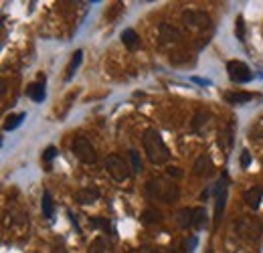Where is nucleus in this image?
Instances as JSON below:
<instances>
[{"label":"nucleus","mask_w":263,"mask_h":253,"mask_svg":"<svg viewBox=\"0 0 263 253\" xmlns=\"http://www.w3.org/2000/svg\"><path fill=\"white\" fill-rule=\"evenodd\" d=\"M227 73H229L231 81H235V83H247V81L253 79L251 69L243 61H237V59H233V61L227 63Z\"/></svg>","instance_id":"423d86ee"},{"label":"nucleus","mask_w":263,"mask_h":253,"mask_svg":"<svg viewBox=\"0 0 263 253\" xmlns=\"http://www.w3.org/2000/svg\"><path fill=\"white\" fill-rule=\"evenodd\" d=\"M158 31H160V41L166 43V45H170V43H179V41L183 39L181 31H179L177 27L168 25V23H162V25L158 27Z\"/></svg>","instance_id":"9d476101"},{"label":"nucleus","mask_w":263,"mask_h":253,"mask_svg":"<svg viewBox=\"0 0 263 253\" xmlns=\"http://www.w3.org/2000/svg\"><path fill=\"white\" fill-rule=\"evenodd\" d=\"M235 233L245 241H257L263 233V227H261L259 219H255L251 215H243L235 221Z\"/></svg>","instance_id":"7ed1b4c3"},{"label":"nucleus","mask_w":263,"mask_h":253,"mask_svg":"<svg viewBox=\"0 0 263 253\" xmlns=\"http://www.w3.org/2000/svg\"><path fill=\"white\" fill-rule=\"evenodd\" d=\"M235 35L241 43L245 41V21H243V17H237V21H235Z\"/></svg>","instance_id":"393cba45"},{"label":"nucleus","mask_w":263,"mask_h":253,"mask_svg":"<svg viewBox=\"0 0 263 253\" xmlns=\"http://www.w3.org/2000/svg\"><path fill=\"white\" fill-rule=\"evenodd\" d=\"M217 142H219L221 150H225V152L229 154V152H231V148H233V132H231L229 128H227V130H221V132H219Z\"/></svg>","instance_id":"dca6fc26"},{"label":"nucleus","mask_w":263,"mask_h":253,"mask_svg":"<svg viewBox=\"0 0 263 253\" xmlns=\"http://www.w3.org/2000/svg\"><path fill=\"white\" fill-rule=\"evenodd\" d=\"M130 158H132V168H134V171H136V173H142L144 166H142V160H140L138 150H130Z\"/></svg>","instance_id":"a878e982"},{"label":"nucleus","mask_w":263,"mask_h":253,"mask_svg":"<svg viewBox=\"0 0 263 253\" xmlns=\"http://www.w3.org/2000/svg\"><path fill=\"white\" fill-rule=\"evenodd\" d=\"M217 203H215V229L221 223L223 217V209H225V199H227V183H219L217 185Z\"/></svg>","instance_id":"6e6552de"},{"label":"nucleus","mask_w":263,"mask_h":253,"mask_svg":"<svg viewBox=\"0 0 263 253\" xmlns=\"http://www.w3.org/2000/svg\"><path fill=\"white\" fill-rule=\"evenodd\" d=\"M27 118V114L25 112H21V114H13V116H9V120L5 122V130L7 132H11V130H15V128H19L21 124H23V120Z\"/></svg>","instance_id":"b1692460"},{"label":"nucleus","mask_w":263,"mask_h":253,"mask_svg":"<svg viewBox=\"0 0 263 253\" xmlns=\"http://www.w3.org/2000/svg\"><path fill=\"white\" fill-rule=\"evenodd\" d=\"M90 223H92V227H102L104 231H110V221L108 219H92Z\"/></svg>","instance_id":"cd10ccee"},{"label":"nucleus","mask_w":263,"mask_h":253,"mask_svg":"<svg viewBox=\"0 0 263 253\" xmlns=\"http://www.w3.org/2000/svg\"><path fill=\"white\" fill-rule=\"evenodd\" d=\"M142 146H144L146 156L152 164H164V162L170 160V150L166 148L158 130H154V128L146 130L144 136H142Z\"/></svg>","instance_id":"f257e3e1"},{"label":"nucleus","mask_w":263,"mask_h":253,"mask_svg":"<svg viewBox=\"0 0 263 253\" xmlns=\"http://www.w3.org/2000/svg\"><path fill=\"white\" fill-rule=\"evenodd\" d=\"M73 154L83 162V164H96L98 162V152L96 148L92 146V142L87 140L85 136H77L73 140Z\"/></svg>","instance_id":"39448f33"},{"label":"nucleus","mask_w":263,"mask_h":253,"mask_svg":"<svg viewBox=\"0 0 263 253\" xmlns=\"http://www.w3.org/2000/svg\"><path fill=\"white\" fill-rule=\"evenodd\" d=\"M57 152H59V150H57L55 146H49V148L43 152V160H45V162H51V160L57 156Z\"/></svg>","instance_id":"bb28decb"},{"label":"nucleus","mask_w":263,"mask_h":253,"mask_svg":"<svg viewBox=\"0 0 263 253\" xmlns=\"http://www.w3.org/2000/svg\"><path fill=\"white\" fill-rule=\"evenodd\" d=\"M177 223H179L183 229L193 227V209H181V211L177 213Z\"/></svg>","instance_id":"6ab92c4d"},{"label":"nucleus","mask_w":263,"mask_h":253,"mask_svg":"<svg viewBox=\"0 0 263 253\" xmlns=\"http://www.w3.org/2000/svg\"><path fill=\"white\" fill-rule=\"evenodd\" d=\"M209 122H211V116H209L207 112H197V116L193 118V130H195L199 136H203V132H205V128L209 126Z\"/></svg>","instance_id":"ddd939ff"},{"label":"nucleus","mask_w":263,"mask_h":253,"mask_svg":"<svg viewBox=\"0 0 263 253\" xmlns=\"http://www.w3.org/2000/svg\"><path fill=\"white\" fill-rule=\"evenodd\" d=\"M90 253H112L106 237H96L92 241V245H90Z\"/></svg>","instance_id":"aec40b11"},{"label":"nucleus","mask_w":263,"mask_h":253,"mask_svg":"<svg viewBox=\"0 0 263 253\" xmlns=\"http://www.w3.org/2000/svg\"><path fill=\"white\" fill-rule=\"evenodd\" d=\"M195 175L197 177H205V175H209L211 173V158L209 156H205V154H201L199 158H197V162H195Z\"/></svg>","instance_id":"4468645a"},{"label":"nucleus","mask_w":263,"mask_h":253,"mask_svg":"<svg viewBox=\"0 0 263 253\" xmlns=\"http://www.w3.org/2000/svg\"><path fill=\"white\" fill-rule=\"evenodd\" d=\"M122 43H124L128 49H136L138 43H140V37L136 35L134 29H126V31L122 33Z\"/></svg>","instance_id":"a211bd4d"},{"label":"nucleus","mask_w":263,"mask_h":253,"mask_svg":"<svg viewBox=\"0 0 263 253\" xmlns=\"http://www.w3.org/2000/svg\"><path fill=\"white\" fill-rule=\"evenodd\" d=\"M100 199V189L98 187H85L75 193V201L79 205H94Z\"/></svg>","instance_id":"1a4fd4ad"},{"label":"nucleus","mask_w":263,"mask_h":253,"mask_svg":"<svg viewBox=\"0 0 263 253\" xmlns=\"http://www.w3.org/2000/svg\"><path fill=\"white\" fill-rule=\"evenodd\" d=\"M27 94H29V98H31L33 102L41 104V102L45 100V86H43V83H33Z\"/></svg>","instance_id":"412c9836"},{"label":"nucleus","mask_w":263,"mask_h":253,"mask_svg":"<svg viewBox=\"0 0 263 253\" xmlns=\"http://www.w3.org/2000/svg\"><path fill=\"white\" fill-rule=\"evenodd\" d=\"M106 171H108V175H110L116 183H124V181H128L130 175H132L128 162H126L124 158L116 156V154H112V156L106 158Z\"/></svg>","instance_id":"20e7f679"},{"label":"nucleus","mask_w":263,"mask_h":253,"mask_svg":"<svg viewBox=\"0 0 263 253\" xmlns=\"http://www.w3.org/2000/svg\"><path fill=\"white\" fill-rule=\"evenodd\" d=\"M160 221H162V213L158 209H154V207L144 209V213H142V223L144 225H156Z\"/></svg>","instance_id":"2eb2a0df"},{"label":"nucleus","mask_w":263,"mask_h":253,"mask_svg":"<svg viewBox=\"0 0 263 253\" xmlns=\"http://www.w3.org/2000/svg\"><path fill=\"white\" fill-rule=\"evenodd\" d=\"M207 253H213V249H209V251H207Z\"/></svg>","instance_id":"2f4dec72"},{"label":"nucleus","mask_w":263,"mask_h":253,"mask_svg":"<svg viewBox=\"0 0 263 253\" xmlns=\"http://www.w3.org/2000/svg\"><path fill=\"white\" fill-rule=\"evenodd\" d=\"M251 100H253L251 92H227L225 94V102H229L233 106H243V104H247Z\"/></svg>","instance_id":"f8f14e48"},{"label":"nucleus","mask_w":263,"mask_h":253,"mask_svg":"<svg viewBox=\"0 0 263 253\" xmlns=\"http://www.w3.org/2000/svg\"><path fill=\"white\" fill-rule=\"evenodd\" d=\"M205 225H207V211H205V207L193 209V227L197 231H201V229H205Z\"/></svg>","instance_id":"f3484780"},{"label":"nucleus","mask_w":263,"mask_h":253,"mask_svg":"<svg viewBox=\"0 0 263 253\" xmlns=\"http://www.w3.org/2000/svg\"><path fill=\"white\" fill-rule=\"evenodd\" d=\"M41 207H43V215H45L47 219H53V215H55V205H53V199H51L49 193H43Z\"/></svg>","instance_id":"4be33fe9"},{"label":"nucleus","mask_w":263,"mask_h":253,"mask_svg":"<svg viewBox=\"0 0 263 253\" xmlns=\"http://www.w3.org/2000/svg\"><path fill=\"white\" fill-rule=\"evenodd\" d=\"M183 23L191 29H205V27H211V17L205 11H185Z\"/></svg>","instance_id":"0eeeda50"},{"label":"nucleus","mask_w":263,"mask_h":253,"mask_svg":"<svg viewBox=\"0 0 263 253\" xmlns=\"http://www.w3.org/2000/svg\"><path fill=\"white\" fill-rule=\"evenodd\" d=\"M243 199H245V205H247V207L259 209L261 199H263V189H261L259 185H255V187H251V189H247V191L243 193Z\"/></svg>","instance_id":"9b49d317"},{"label":"nucleus","mask_w":263,"mask_h":253,"mask_svg":"<svg viewBox=\"0 0 263 253\" xmlns=\"http://www.w3.org/2000/svg\"><path fill=\"white\" fill-rule=\"evenodd\" d=\"M146 193L150 199H158L162 203H174L179 201L181 197V189L174 181H168V179H152L148 185H146Z\"/></svg>","instance_id":"f03ea898"},{"label":"nucleus","mask_w":263,"mask_h":253,"mask_svg":"<svg viewBox=\"0 0 263 253\" xmlns=\"http://www.w3.org/2000/svg\"><path fill=\"white\" fill-rule=\"evenodd\" d=\"M166 173H168V177H172V179H181V177H183V173L179 171V168H174V166H168Z\"/></svg>","instance_id":"c756f323"},{"label":"nucleus","mask_w":263,"mask_h":253,"mask_svg":"<svg viewBox=\"0 0 263 253\" xmlns=\"http://www.w3.org/2000/svg\"><path fill=\"white\" fill-rule=\"evenodd\" d=\"M249 164H251V154H249V150H243L241 152V166L247 168Z\"/></svg>","instance_id":"c85d7f7f"},{"label":"nucleus","mask_w":263,"mask_h":253,"mask_svg":"<svg viewBox=\"0 0 263 253\" xmlns=\"http://www.w3.org/2000/svg\"><path fill=\"white\" fill-rule=\"evenodd\" d=\"M81 59H83V51H75V55H73V59H71V63H69V67H67V75H65L67 81H71V77L75 75V71H77Z\"/></svg>","instance_id":"5701e85b"},{"label":"nucleus","mask_w":263,"mask_h":253,"mask_svg":"<svg viewBox=\"0 0 263 253\" xmlns=\"http://www.w3.org/2000/svg\"><path fill=\"white\" fill-rule=\"evenodd\" d=\"M193 81H195V83H201V86H209V83H211L209 79H201V77H193Z\"/></svg>","instance_id":"7c9ffc66"}]
</instances>
